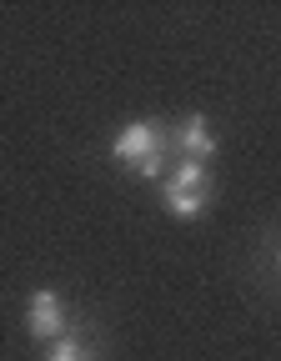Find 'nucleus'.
I'll return each instance as SVG.
<instances>
[{"label":"nucleus","instance_id":"obj_1","mask_svg":"<svg viewBox=\"0 0 281 361\" xmlns=\"http://www.w3.org/2000/svg\"><path fill=\"white\" fill-rule=\"evenodd\" d=\"M116 161H126V166H136L146 180H156L161 171H166V141H161V130H156V121H136V126H126L121 135H116Z\"/></svg>","mask_w":281,"mask_h":361},{"label":"nucleus","instance_id":"obj_2","mask_svg":"<svg viewBox=\"0 0 281 361\" xmlns=\"http://www.w3.org/2000/svg\"><path fill=\"white\" fill-rule=\"evenodd\" d=\"M211 196V176L201 161H181V171L166 180V211L171 216H196Z\"/></svg>","mask_w":281,"mask_h":361},{"label":"nucleus","instance_id":"obj_3","mask_svg":"<svg viewBox=\"0 0 281 361\" xmlns=\"http://www.w3.org/2000/svg\"><path fill=\"white\" fill-rule=\"evenodd\" d=\"M25 326H30V336H40V341H61V336H66L61 296H56V291H35V296H30V316H25Z\"/></svg>","mask_w":281,"mask_h":361},{"label":"nucleus","instance_id":"obj_4","mask_svg":"<svg viewBox=\"0 0 281 361\" xmlns=\"http://www.w3.org/2000/svg\"><path fill=\"white\" fill-rule=\"evenodd\" d=\"M176 146L186 151V161H206L211 151H216V141H211V126H206V116H191L181 126V135H176Z\"/></svg>","mask_w":281,"mask_h":361},{"label":"nucleus","instance_id":"obj_5","mask_svg":"<svg viewBox=\"0 0 281 361\" xmlns=\"http://www.w3.org/2000/svg\"><path fill=\"white\" fill-rule=\"evenodd\" d=\"M45 361H90V351H85V341H76V336H61L56 346H51V356Z\"/></svg>","mask_w":281,"mask_h":361},{"label":"nucleus","instance_id":"obj_6","mask_svg":"<svg viewBox=\"0 0 281 361\" xmlns=\"http://www.w3.org/2000/svg\"><path fill=\"white\" fill-rule=\"evenodd\" d=\"M276 261H281V251H276Z\"/></svg>","mask_w":281,"mask_h":361}]
</instances>
